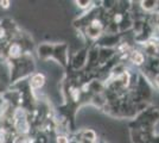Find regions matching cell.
Here are the masks:
<instances>
[{"label":"cell","instance_id":"1","mask_svg":"<svg viewBox=\"0 0 159 143\" xmlns=\"http://www.w3.org/2000/svg\"><path fill=\"white\" fill-rule=\"evenodd\" d=\"M134 61H137V63H141V62H143V56L139 54H137L134 56Z\"/></svg>","mask_w":159,"mask_h":143}]
</instances>
